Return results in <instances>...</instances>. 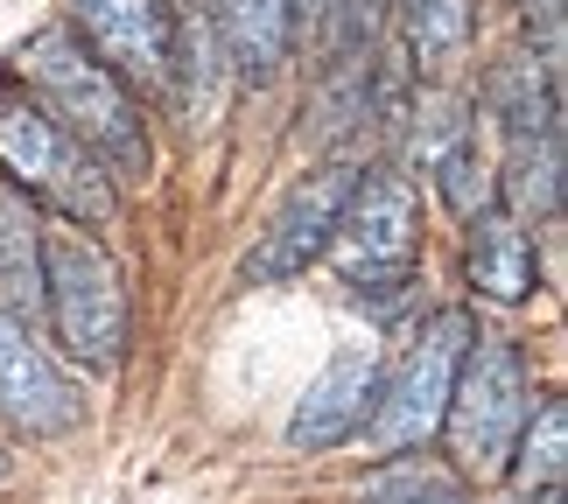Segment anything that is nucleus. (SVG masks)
Instances as JSON below:
<instances>
[{
	"instance_id": "obj_14",
	"label": "nucleus",
	"mask_w": 568,
	"mask_h": 504,
	"mask_svg": "<svg viewBox=\"0 0 568 504\" xmlns=\"http://www.w3.org/2000/svg\"><path fill=\"white\" fill-rule=\"evenodd\" d=\"M0 316L21 330L42 316V210L0 183Z\"/></svg>"
},
{
	"instance_id": "obj_19",
	"label": "nucleus",
	"mask_w": 568,
	"mask_h": 504,
	"mask_svg": "<svg viewBox=\"0 0 568 504\" xmlns=\"http://www.w3.org/2000/svg\"><path fill=\"white\" fill-rule=\"evenodd\" d=\"M323 8H331V0H295V14H323Z\"/></svg>"
},
{
	"instance_id": "obj_2",
	"label": "nucleus",
	"mask_w": 568,
	"mask_h": 504,
	"mask_svg": "<svg viewBox=\"0 0 568 504\" xmlns=\"http://www.w3.org/2000/svg\"><path fill=\"white\" fill-rule=\"evenodd\" d=\"M42 322H50V343L84 371H120L126 330H134L120 259L105 253L99 232L63 217H42Z\"/></svg>"
},
{
	"instance_id": "obj_7",
	"label": "nucleus",
	"mask_w": 568,
	"mask_h": 504,
	"mask_svg": "<svg viewBox=\"0 0 568 504\" xmlns=\"http://www.w3.org/2000/svg\"><path fill=\"white\" fill-rule=\"evenodd\" d=\"M358 175H365V162H352V155H337V162L310 168V175H302V183L288 189V204L267 217V232L253 238V253L239 259V274H246L253 288H281V280L310 274L316 259L331 253V232H337L344 196H352Z\"/></svg>"
},
{
	"instance_id": "obj_3",
	"label": "nucleus",
	"mask_w": 568,
	"mask_h": 504,
	"mask_svg": "<svg viewBox=\"0 0 568 504\" xmlns=\"http://www.w3.org/2000/svg\"><path fill=\"white\" fill-rule=\"evenodd\" d=\"M0 183L14 196H29L36 210H57L63 225H113L120 189L99 175V162L42 113V105L8 78L0 84Z\"/></svg>"
},
{
	"instance_id": "obj_16",
	"label": "nucleus",
	"mask_w": 568,
	"mask_h": 504,
	"mask_svg": "<svg viewBox=\"0 0 568 504\" xmlns=\"http://www.w3.org/2000/svg\"><path fill=\"white\" fill-rule=\"evenodd\" d=\"M561 463H568V407L555 400H540L534 413H527V428H519V442H513V463H506V476L519 491H540V497H555L561 491Z\"/></svg>"
},
{
	"instance_id": "obj_5",
	"label": "nucleus",
	"mask_w": 568,
	"mask_h": 504,
	"mask_svg": "<svg viewBox=\"0 0 568 504\" xmlns=\"http://www.w3.org/2000/svg\"><path fill=\"white\" fill-rule=\"evenodd\" d=\"M477 343V322L470 309H435L422 322V337L407 343V358L393 379H379V407H373V449L379 455H407L443 434V407H449V385H456V364L464 350Z\"/></svg>"
},
{
	"instance_id": "obj_6",
	"label": "nucleus",
	"mask_w": 568,
	"mask_h": 504,
	"mask_svg": "<svg viewBox=\"0 0 568 504\" xmlns=\"http://www.w3.org/2000/svg\"><path fill=\"white\" fill-rule=\"evenodd\" d=\"M331 259L352 288H393V280L414 274V259H422V196H414L407 175L393 168L358 175L331 232Z\"/></svg>"
},
{
	"instance_id": "obj_15",
	"label": "nucleus",
	"mask_w": 568,
	"mask_h": 504,
	"mask_svg": "<svg viewBox=\"0 0 568 504\" xmlns=\"http://www.w3.org/2000/svg\"><path fill=\"white\" fill-rule=\"evenodd\" d=\"M422 71H449L470 50V0H386Z\"/></svg>"
},
{
	"instance_id": "obj_12",
	"label": "nucleus",
	"mask_w": 568,
	"mask_h": 504,
	"mask_svg": "<svg viewBox=\"0 0 568 504\" xmlns=\"http://www.w3.org/2000/svg\"><path fill=\"white\" fill-rule=\"evenodd\" d=\"M464 267H470V288L485 295V301H527L540 288V259H534V238L519 217L506 210H477L470 217V246H464Z\"/></svg>"
},
{
	"instance_id": "obj_10",
	"label": "nucleus",
	"mask_w": 568,
	"mask_h": 504,
	"mask_svg": "<svg viewBox=\"0 0 568 504\" xmlns=\"http://www.w3.org/2000/svg\"><path fill=\"white\" fill-rule=\"evenodd\" d=\"M0 421L36 434V442H57V434H71L84 421L78 379L14 316H0Z\"/></svg>"
},
{
	"instance_id": "obj_9",
	"label": "nucleus",
	"mask_w": 568,
	"mask_h": 504,
	"mask_svg": "<svg viewBox=\"0 0 568 504\" xmlns=\"http://www.w3.org/2000/svg\"><path fill=\"white\" fill-rule=\"evenodd\" d=\"M379 379H386V364H379V343H337L331 358H323V371L310 379V392L295 400L288 413V449L302 455H331L344 449L352 434H365V421H373V407H379Z\"/></svg>"
},
{
	"instance_id": "obj_20",
	"label": "nucleus",
	"mask_w": 568,
	"mask_h": 504,
	"mask_svg": "<svg viewBox=\"0 0 568 504\" xmlns=\"http://www.w3.org/2000/svg\"><path fill=\"white\" fill-rule=\"evenodd\" d=\"M0 484H8V455H0Z\"/></svg>"
},
{
	"instance_id": "obj_18",
	"label": "nucleus",
	"mask_w": 568,
	"mask_h": 504,
	"mask_svg": "<svg viewBox=\"0 0 568 504\" xmlns=\"http://www.w3.org/2000/svg\"><path fill=\"white\" fill-rule=\"evenodd\" d=\"M519 14H527V29H540V50H555V35H561V0H519Z\"/></svg>"
},
{
	"instance_id": "obj_4",
	"label": "nucleus",
	"mask_w": 568,
	"mask_h": 504,
	"mask_svg": "<svg viewBox=\"0 0 568 504\" xmlns=\"http://www.w3.org/2000/svg\"><path fill=\"white\" fill-rule=\"evenodd\" d=\"M534 413V379H527V358L519 343L506 337H477L456 364V385H449V407H443V442L456 455V476H506L513 463V442Z\"/></svg>"
},
{
	"instance_id": "obj_17",
	"label": "nucleus",
	"mask_w": 568,
	"mask_h": 504,
	"mask_svg": "<svg viewBox=\"0 0 568 504\" xmlns=\"http://www.w3.org/2000/svg\"><path fill=\"white\" fill-rule=\"evenodd\" d=\"M358 504H470L456 470H428V463H386L373 484L358 491Z\"/></svg>"
},
{
	"instance_id": "obj_1",
	"label": "nucleus",
	"mask_w": 568,
	"mask_h": 504,
	"mask_svg": "<svg viewBox=\"0 0 568 504\" xmlns=\"http://www.w3.org/2000/svg\"><path fill=\"white\" fill-rule=\"evenodd\" d=\"M14 84L99 162V175L113 189L120 183H148V168H155V141H148L141 99L71 35V21H42V29L21 42V50H14Z\"/></svg>"
},
{
	"instance_id": "obj_11",
	"label": "nucleus",
	"mask_w": 568,
	"mask_h": 504,
	"mask_svg": "<svg viewBox=\"0 0 568 504\" xmlns=\"http://www.w3.org/2000/svg\"><path fill=\"white\" fill-rule=\"evenodd\" d=\"M211 21H217V50L239 78L267 84L281 78V63L295 50V0H211Z\"/></svg>"
},
{
	"instance_id": "obj_13",
	"label": "nucleus",
	"mask_w": 568,
	"mask_h": 504,
	"mask_svg": "<svg viewBox=\"0 0 568 504\" xmlns=\"http://www.w3.org/2000/svg\"><path fill=\"white\" fill-rule=\"evenodd\" d=\"M485 105H491V120L506 126V141L534 134V126H555L561 120L555 50H513V56H498L491 78H485Z\"/></svg>"
},
{
	"instance_id": "obj_8",
	"label": "nucleus",
	"mask_w": 568,
	"mask_h": 504,
	"mask_svg": "<svg viewBox=\"0 0 568 504\" xmlns=\"http://www.w3.org/2000/svg\"><path fill=\"white\" fill-rule=\"evenodd\" d=\"M71 35L134 99H169V78H176V29H169L162 0H71Z\"/></svg>"
}]
</instances>
